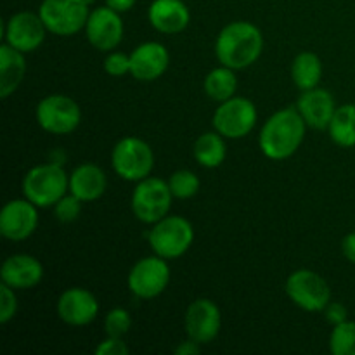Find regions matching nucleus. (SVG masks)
I'll list each match as a JSON object with an SVG mask.
<instances>
[{"label": "nucleus", "mask_w": 355, "mask_h": 355, "mask_svg": "<svg viewBox=\"0 0 355 355\" xmlns=\"http://www.w3.org/2000/svg\"><path fill=\"white\" fill-rule=\"evenodd\" d=\"M123 31L125 28L120 12L107 6L90 10L85 24V35L92 47H96L97 51H114L123 38Z\"/></svg>", "instance_id": "obj_12"}, {"label": "nucleus", "mask_w": 355, "mask_h": 355, "mask_svg": "<svg viewBox=\"0 0 355 355\" xmlns=\"http://www.w3.org/2000/svg\"><path fill=\"white\" fill-rule=\"evenodd\" d=\"M135 2H137V0H106V6L121 14V12H127V10H130L132 7L135 6Z\"/></svg>", "instance_id": "obj_37"}, {"label": "nucleus", "mask_w": 355, "mask_h": 355, "mask_svg": "<svg viewBox=\"0 0 355 355\" xmlns=\"http://www.w3.org/2000/svg\"><path fill=\"white\" fill-rule=\"evenodd\" d=\"M89 6L85 0H44L38 14L47 31L58 37H71L85 28Z\"/></svg>", "instance_id": "obj_7"}, {"label": "nucleus", "mask_w": 355, "mask_h": 355, "mask_svg": "<svg viewBox=\"0 0 355 355\" xmlns=\"http://www.w3.org/2000/svg\"><path fill=\"white\" fill-rule=\"evenodd\" d=\"M35 116L37 123L49 134L68 135L78 128L82 121V110L71 97L52 94L38 103Z\"/></svg>", "instance_id": "obj_8"}, {"label": "nucleus", "mask_w": 355, "mask_h": 355, "mask_svg": "<svg viewBox=\"0 0 355 355\" xmlns=\"http://www.w3.org/2000/svg\"><path fill=\"white\" fill-rule=\"evenodd\" d=\"M111 165L116 175L123 180L139 182L151 175L155 168V153L142 139L125 137L113 148Z\"/></svg>", "instance_id": "obj_4"}, {"label": "nucleus", "mask_w": 355, "mask_h": 355, "mask_svg": "<svg viewBox=\"0 0 355 355\" xmlns=\"http://www.w3.org/2000/svg\"><path fill=\"white\" fill-rule=\"evenodd\" d=\"M205 92L210 99L217 101V103H224V101L234 97L236 89H238V78L232 68L222 64L220 68L211 69L205 78Z\"/></svg>", "instance_id": "obj_26"}, {"label": "nucleus", "mask_w": 355, "mask_h": 355, "mask_svg": "<svg viewBox=\"0 0 355 355\" xmlns=\"http://www.w3.org/2000/svg\"><path fill=\"white\" fill-rule=\"evenodd\" d=\"M286 295L295 305L307 312L326 311L331 302V288L314 270H295L286 279Z\"/></svg>", "instance_id": "obj_9"}, {"label": "nucleus", "mask_w": 355, "mask_h": 355, "mask_svg": "<svg viewBox=\"0 0 355 355\" xmlns=\"http://www.w3.org/2000/svg\"><path fill=\"white\" fill-rule=\"evenodd\" d=\"M194 241V229L187 218L179 215H166L153 224L149 232V245L155 255L166 260H175L191 248Z\"/></svg>", "instance_id": "obj_5"}, {"label": "nucleus", "mask_w": 355, "mask_h": 355, "mask_svg": "<svg viewBox=\"0 0 355 355\" xmlns=\"http://www.w3.org/2000/svg\"><path fill=\"white\" fill-rule=\"evenodd\" d=\"M257 107L246 97H231L214 113V128L225 139H243L257 123Z\"/></svg>", "instance_id": "obj_10"}, {"label": "nucleus", "mask_w": 355, "mask_h": 355, "mask_svg": "<svg viewBox=\"0 0 355 355\" xmlns=\"http://www.w3.org/2000/svg\"><path fill=\"white\" fill-rule=\"evenodd\" d=\"M107 186L106 173L94 163H83L76 166L69 175V193L87 203L99 200Z\"/></svg>", "instance_id": "obj_21"}, {"label": "nucleus", "mask_w": 355, "mask_h": 355, "mask_svg": "<svg viewBox=\"0 0 355 355\" xmlns=\"http://www.w3.org/2000/svg\"><path fill=\"white\" fill-rule=\"evenodd\" d=\"M173 194L168 182L158 177L139 180L132 193V211L142 224H156L168 215Z\"/></svg>", "instance_id": "obj_6"}, {"label": "nucleus", "mask_w": 355, "mask_h": 355, "mask_svg": "<svg viewBox=\"0 0 355 355\" xmlns=\"http://www.w3.org/2000/svg\"><path fill=\"white\" fill-rule=\"evenodd\" d=\"M85 2L87 3H94V2H96V0H85Z\"/></svg>", "instance_id": "obj_38"}, {"label": "nucleus", "mask_w": 355, "mask_h": 355, "mask_svg": "<svg viewBox=\"0 0 355 355\" xmlns=\"http://www.w3.org/2000/svg\"><path fill=\"white\" fill-rule=\"evenodd\" d=\"M333 355H355V321H343L333 328L329 336Z\"/></svg>", "instance_id": "obj_27"}, {"label": "nucleus", "mask_w": 355, "mask_h": 355, "mask_svg": "<svg viewBox=\"0 0 355 355\" xmlns=\"http://www.w3.org/2000/svg\"><path fill=\"white\" fill-rule=\"evenodd\" d=\"M326 319L331 322L333 326L340 324V322L347 321V309L342 304H336V302H329L328 307H326Z\"/></svg>", "instance_id": "obj_34"}, {"label": "nucleus", "mask_w": 355, "mask_h": 355, "mask_svg": "<svg viewBox=\"0 0 355 355\" xmlns=\"http://www.w3.org/2000/svg\"><path fill=\"white\" fill-rule=\"evenodd\" d=\"M297 110L309 127L324 130L329 127V121L336 111L335 97L331 96V92L321 89V87L304 90L302 96L298 97Z\"/></svg>", "instance_id": "obj_18"}, {"label": "nucleus", "mask_w": 355, "mask_h": 355, "mask_svg": "<svg viewBox=\"0 0 355 355\" xmlns=\"http://www.w3.org/2000/svg\"><path fill=\"white\" fill-rule=\"evenodd\" d=\"M148 19L156 31L165 35L180 33L191 21V12L182 0H153Z\"/></svg>", "instance_id": "obj_20"}, {"label": "nucleus", "mask_w": 355, "mask_h": 355, "mask_svg": "<svg viewBox=\"0 0 355 355\" xmlns=\"http://www.w3.org/2000/svg\"><path fill=\"white\" fill-rule=\"evenodd\" d=\"M305 120L297 107H284L276 111L263 123L259 135V144L269 159H288L298 151L305 139Z\"/></svg>", "instance_id": "obj_2"}, {"label": "nucleus", "mask_w": 355, "mask_h": 355, "mask_svg": "<svg viewBox=\"0 0 355 355\" xmlns=\"http://www.w3.org/2000/svg\"><path fill=\"white\" fill-rule=\"evenodd\" d=\"M329 137L340 148L355 146V104H343L336 107L329 121Z\"/></svg>", "instance_id": "obj_25"}, {"label": "nucleus", "mask_w": 355, "mask_h": 355, "mask_svg": "<svg viewBox=\"0 0 355 355\" xmlns=\"http://www.w3.org/2000/svg\"><path fill=\"white\" fill-rule=\"evenodd\" d=\"M69 191V177L58 163L33 166L23 179V194L38 208L54 207Z\"/></svg>", "instance_id": "obj_3"}, {"label": "nucleus", "mask_w": 355, "mask_h": 355, "mask_svg": "<svg viewBox=\"0 0 355 355\" xmlns=\"http://www.w3.org/2000/svg\"><path fill=\"white\" fill-rule=\"evenodd\" d=\"M170 283V267L163 257H146L132 267L128 274V288L142 300L159 297Z\"/></svg>", "instance_id": "obj_11"}, {"label": "nucleus", "mask_w": 355, "mask_h": 355, "mask_svg": "<svg viewBox=\"0 0 355 355\" xmlns=\"http://www.w3.org/2000/svg\"><path fill=\"white\" fill-rule=\"evenodd\" d=\"M45 31L47 28H45L40 14L24 10V12L12 14L7 19L6 26H3V37H6V44L28 54V52L37 51L44 44Z\"/></svg>", "instance_id": "obj_13"}, {"label": "nucleus", "mask_w": 355, "mask_h": 355, "mask_svg": "<svg viewBox=\"0 0 355 355\" xmlns=\"http://www.w3.org/2000/svg\"><path fill=\"white\" fill-rule=\"evenodd\" d=\"M342 252L349 262L355 263V231L347 234L342 241Z\"/></svg>", "instance_id": "obj_35"}, {"label": "nucleus", "mask_w": 355, "mask_h": 355, "mask_svg": "<svg viewBox=\"0 0 355 355\" xmlns=\"http://www.w3.org/2000/svg\"><path fill=\"white\" fill-rule=\"evenodd\" d=\"M224 135L215 132H205L194 142V158L205 168H217L224 163L227 155Z\"/></svg>", "instance_id": "obj_23"}, {"label": "nucleus", "mask_w": 355, "mask_h": 355, "mask_svg": "<svg viewBox=\"0 0 355 355\" xmlns=\"http://www.w3.org/2000/svg\"><path fill=\"white\" fill-rule=\"evenodd\" d=\"M17 312L16 290L2 283L0 286V322L7 324Z\"/></svg>", "instance_id": "obj_31"}, {"label": "nucleus", "mask_w": 355, "mask_h": 355, "mask_svg": "<svg viewBox=\"0 0 355 355\" xmlns=\"http://www.w3.org/2000/svg\"><path fill=\"white\" fill-rule=\"evenodd\" d=\"M128 352L130 350H128L127 343L116 336H107L99 347H96L97 355H127Z\"/></svg>", "instance_id": "obj_33"}, {"label": "nucleus", "mask_w": 355, "mask_h": 355, "mask_svg": "<svg viewBox=\"0 0 355 355\" xmlns=\"http://www.w3.org/2000/svg\"><path fill=\"white\" fill-rule=\"evenodd\" d=\"M99 302L83 288H69L59 297L58 314L62 322L69 326H87L97 318Z\"/></svg>", "instance_id": "obj_16"}, {"label": "nucleus", "mask_w": 355, "mask_h": 355, "mask_svg": "<svg viewBox=\"0 0 355 355\" xmlns=\"http://www.w3.org/2000/svg\"><path fill=\"white\" fill-rule=\"evenodd\" d=\"M26 73V61L24 52L10 47L9 44H2L0 47V97L7 99L12 96L21 85Z\"/></svg>", "instance_id": "obj_22"}, {"label": "nucleus", "mask_w": 355, "mask_h": 355, "mask_svg": "<svg viewBox=\"0 0 355 355\" xmlns=\"http://www.w3.org/2000/svg\"><path fill=\"white\" fill-rule=\"evenodd\" d=\"M37 205L30 200H12L3 205L0 211V234L9 241L28 239L38 225Z\"/></svg>", "instance_id": "obj_15"}, {"label": "nucleus", "mask_w": 355, "mask_h": 355, "mask_svg": "<svg viewBox=\"0 0 355 355\" xmlns=\"http://www.w3.org/2000/svg\"><path fill=\"white\" fill-rule=\"evenodd\" d=\"M82 203L83 201L80 198H76L75 194L66 193L58 203L54 205V215L59 222H64V224H69V222H75L76 218L82 214Z\"/></svg>", "instance_id": "obj_30"}, {"label": "nucleus", "mask_w": 355, "mask_h": 355, "mask_svg": "<svg viewBox=\"0 0 355 355\" xmlns=\"http://www.w3.org/2000/svg\"><path fill=\"white\" fill-rule=\"evenodd\" d=\"M170 54L159 42H146L130 54V75L139 82L158 80L168 69Z\"/></svg>", "instance_id": "obj_17"}, {"label": "nucleus", "mask_w": 355, "mask_h": 355, "mask_svg": "<svg viewBox=\"0 0 355 355\" xmlns=\"http://www.w3.org/2000/svg\"><path fill=\"white\" fill-rule=\"evenodd\" d=\"M186 333L200 345L214 342L222 328V314L217 304L208 298H198L186 311Z\"/></svg>", "instance_id": "obj_14"}, {"label": "nucleus", "mask_w": 355, "mask_h": 355, "mask_svg": "<svg viewBox=\"0 0 355 355\" xmlns=\"http://www.w3.org/2000/svg\"><path fill=\"white\" fill-rule=\"evenodd\" d=\"M263 51V35L259 26L248 21H234L222 28L215 42L218 62L234 71L259 61Z\"/></svg>", "instance_id": "obj_1"}, {"label": "nucleus", "mask_w": 355, "mask_h": 355, "mask_svg": "<svg viewBox=\"0 0 355 355\" xmlns=\"http://www.w3.org/2000/svg\"><path fill=\"white\" fill-rule=\"evenodd\" d=\"M201 352V345L196 343L194 340H187V342H182L175 349V355H196Z\"/></svg>", "instance_id": "obj_36"}, {"label": "nucleus", "mask_w": 355, "mask_h": 355, "mask_svg": "<svg viewBox=\"0 0 355 355\" xmlns=\"http://www.w3.org/2000/svg\"><path fill=\"white\" fill-rule=\"evenodd\" d=\"M168 186L173 198L189 200L200 191V179L191 170H177L170 175Z\"/></svg>", "instance_id": "obj_28"}, {"label": "nucleus", "mask_w": 355, "mask_h": 355, "mask_svg": "<svg viewBox=\"0 0 355 355\" xmlns=\"http://www.w3.org/2000/svg\"><path fill=\"white\" fill-rule=\"evenodd\" d=\"M104 71L111 76H123L130 73V55L123 52H110L104 59Z\"/></svg>", "instance_id": "obj_32"}, {"label": "nucleus", "mask_w": 355, "mask_h": 355, "mask_svg": "<svg viewBox=\"0 0 355 355\" xmlns=\"http://www.w3.org/2000/svg\"><path fill=\"white\" fill-rule=\"evenodd\" d=\"M132 326V318L125 309H113L104 318V331L107 336H116L123 338Z\"/></svg>", "instance_id": "obj_29"}, {"label": "nucleus", "mask_w": 355, "mask_h": 355, "mask_svg": "<svg viewBox=\"0 0 355 355\" xmlns=\"http://www.w3.org/2000/svg\"><path fill=\"white\" fill-rule=\"evenodd\" d=\"M0 277H2V283L14 290H30L44 279V266L35 257L17 253L6 259L0 270Z\"/></svg>", "instance_id": "obj_19"}, {"label": "nucleus", "mask_w": 355, "mask_h": 355, "mask_svg": "<svg viewBox=\"0 0 355 355\" xmlns=\"http://www.w3.org/2000/svg\"><path fill=\"white\" fill-rule=\"evenodd\" d=\"M322 76V62L314 52H300L291 64V78L304 92L319 87Z\"/></svg>", "instance_id": "obj_24"}]
</instances>
